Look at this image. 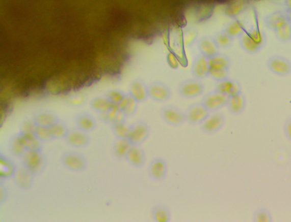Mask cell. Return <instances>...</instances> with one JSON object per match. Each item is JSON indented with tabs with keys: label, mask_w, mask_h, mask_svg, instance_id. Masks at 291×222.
I'll list each match as a JSON object with an SVG mask.
<instances>
[{
	"label": "cell",
	"mask_w": 291,
	"mask_h": 222,
	"mask_svg": "<svg viewBox=\"0 0 291 222\" xmlns=\"http://www.w3.org/2000/svg\"><path fill=\"white\" fill-rule=\"evenodd\" d=\"M22 166L34 176L42 173L46 169L47 161L42 150H28L21 157Z\"/></svg>",
	"instance_id": "6da1fadb"
},
{
	"label": "cell",
	"mask_w": 291,
	"mask_h": 222,
	"mask_svg": "<svg viewBox=\"0 0 291 222\" xmlns=\"http://www.w3.org/2000/svg\"><path fill=\"white\" fill-rule=\"evenodd\" d=\"M160 115L163 121L172 126H180L186 122L185 112L174 105L163 106L161 108Z\"/></svg>",
	"instance_id": "7a4b0ae2"
},
{
	"label": "cell",
	"mask_w": 291,
	"mask_h": 222,
	"mask_svg": "<svg viewBox=\"0 0 291 222\" xmlns=\"http://www.w3.org/2000/svg\"><path fill=\"white\" fill-rule=\"evenodd\" d=\"M205 89L204 84L197 78H190L182 81L177 87V92L182 98L194 99L204 93Z\"/></svg>",
	"instance_id": "3957f363"
},
{
	"label": "cell",
	"mask_w": 291,
	"mask_h": 222,
	"mask_svg": "<svg viewBox=\"0 0 291 222\" xmlns=\"http://www.w3.org/2000/svg\"><path fill=\"white\" fill-rule=\"evenodd\" d=\"M61 161L64 167L73 172H82L87 167L86 157L76 151L69 150L64 152Z\"/></svg>",
	"instance_id": "277c9868"
},
{
	"label": "cell",
	"mask_w": 291,
	"mask_h": 222,
	"mask_svg": "<svg viewBox=\"0 0 291 222\" xmlns=\"http://www.w3.org/2000/svg\"><path fill=\"white\" fill-rule=\"evenodd\" d=\"M151 134V128L144 120L133 123L127 140L133 145H141L148 139Z\"/></svg>",
	"instance_id": "5b68a950"
},
{
	"label": "cell",
	"mask_w": 291,
	"mask_h": 222,
	"mask_svg": "<svg viewBox=\"0 0 291 222\" xmlns=\"http://www.w3.org/2000/svg\"><path fill=\"white\" fill-rule=\"evenodd\" d=\"M184 112L186 122L191 125H200L211 113L201 102L192 103Z\"/></svg>",
	"instance_id": "8992f818"
},
{
	"label": "cell",
	"mask_w": 291,
	"mask_h": 222,
	"mask_svg": "<svg viewBox=\"0 0 291 222\" xmlns=\"http://www.w3.org/2000/svg\"><path fill=\"white\" fill-rule=\"evenodd\" d=\"M225 122L226 117L223 112H211L209 116L200 125V130L205 135H214L223 129Z\"/></svg>",
	"instance_id": "52a82bcc"
},
{
	"label": "cell",
	"mask_w": 291,
	"mask_h": 222,
	"mask_svg": "<svg viewBox=\"0 0 291 222\" xmlns=\"http://www.w3.org/2000/svg\"><path fill=\"white\" fill-rule=\"evenodd\" d=\"M269 70L280 77H285L291 73V61L288 58L281 55H274L270 57L267 61Z\"/></svg>",
	"instance_id": "ba28073f"
},
{
	"label": "cell",
	"mask_w": 291,
	"mask_h": 222,
	"mask_svg": "<svg viewBox=\"0 0 291 222\" xmlns=\"http://www.w3.org/2000/svg\"><path fill=\"white\" fill-rule=\"evenodd\" d=\"M228 97L216 90L210 91L201 99V102L210 112L218 111L226 106Z\"/></svg>",
	"instance_id": "9c48e42d"
},
{
	"label": "cell",
	"mask_w": 291,
	"mask_h": 222,
	"mask_svg": "<svg viewBox=\"0 0 291 222\" xmlns=\"http://www.w3.org/2000/svg\"><path fill=\"white\" fill-rule=\"evenodd\" d=\"M149 98L152 100L158 102L165 103L170 100L172 96L170 87L166 83L155 81L148 85Z\"/></svg>",
	"instance_id": "30bf717a"
},
{
	"label": "cell",
	"mask_w": 291,
	"mask_h": 222,
	"mask_svg": "<svg viewBox=\"0 0 291 222\" xmlns=\"http://www.w3.org/2000/svg\"><path fill=\"white\" fill-rule=\"evenodd\" d=\"M167 162L162 157L152 159L147 167V173L150 179L155 182L164 181L168 174Z\"/></svg>",
	"instance_id": "8fae6325"
},
{
	"label": "cell",
	"mask_w": 291,
	"mask_h": 222,
	"mask_svg": "<svg viewBox=\"0 0 291 222\" xmlns=\"http://www.w3.org/2000/svg\"><path fill=\"white\" fill-rule=\"evenodd\" d=\"M191 71L192 76L199 80L209 76V58L201 53L197 54L192 61Z\"/></svg>",
	"instance_id": "7c38bea8"
},
{
	"label": "cell",
	"mask_w": 291,
	"mask_h": 222,
	"mask_svg": "<svg viewBox=\"0 0 291 222\" xmlns=\"http://www.w3.org/2000/svg\"><path fill=\"white\" fill-rule=\"evenodd\" d=\"M65 140L67 145L77 149L87 147L91 141L87 133L78 128L69 130Z\"/></svg>",
	"instance_id": "4fadbf2b"
},
{
	"label": "cell",
	"mask_w": 291,
	"mask_h": 222,
	"mask_svg": "<svg viewBox=\"0 0 291 222\" xmlns=\"http://www.w3.org/2000/svg\"><path fill=\"white\" fill-rule=\"evenodd\" d=\"M129 94L137 102L144 103L149 98L148 85L142 79L136 78L130 83Z\"/></svg>",
	"instance_id": "5bb4252c"
},
{
	"label": "cell",
	"mask_w": 291,
	"mask_h": 222,
	"mask_svg": "<svg viewBox=\"0 0 291 222\" xmlns=\"http://www.w3.org/2000/svg\"><path fill=\"white\" fill-rule=\"evenodd\" d=\"M125 160L136 169H141L146 165V152L141 145H132L126 155Z\"/></svg>",
	"instance_id": "9a60e30c"
},
{
	"label": "cell",
	"mask_w": 291,
	"mask_h": 222,
	"mask_svg": "<svg viewBox=\"0 0 291 222\" xmlns=\"http://www.w3.org/2000/svg\"><path fill=\"white\" fill-rule=\"evenodd\" d=\"M215 90L223 93L228 97L233 96L242 92L240 83L233 79L230 78L225 80L216 81Z\"/></svg>",
	"instance_id": "2e32d148"
},
{
	"label": "cell",
	"mask_w": 291,
	"mask_h": 222,
	"mask_svg": "<svg viewBox=\"0 0 291 222\" xmlns=\"http://www.w3.org/2000/svg\"><path fill=\"white\" fill-rule=\"evenodd\" d=\"M197 44L200 53L209 58L220 52V48L217 45L213 37H201L197 40Z\"/></svg>",
	"instance_id": "e0dca14e"
},
{
	"label": "cell",
	"mask_w": 291,
	"mask_h": 222,
	"mask_svg": "<svg viewBox=\"0 0 291 222\" xmlns=\"http://www.w3.org/2000/svg\"><path fill=\"white\" fill-rule=\"evenodd\" d=\"M287 13L285 11H277L268 14L263 19L266 27L273 32L288 21Z\"/></svg>",
	"instance_id": "ac0fdd59"
},
{
	"label": "cell",
	"mask_w": 291,
	"mask_h": 222,
	"mask_svg": "<svg viewBox=\"0 0 291 222\" xmlns=\"http://www.w3.org/2000/svg\"><path fill=\"white\" fill-rule=\"evenodd\" d=\"M246 98L243 92L229 97L226 107L231 115L239 116L243 113L246 107Z\"/></svg>",
	"instance_id": "d6986e66"
},
{
	"label": "cell",
	"mask_w": 291,
	"mask_h": 222,
	"mask_svg": "<svg viewBox=\"0 0 291 222\" xmlns=\"http://www.w3.org/2000/svg\"><path fill=\"white\" fill-rule=\"evenodd\" d=\"M34 175L23 166L18 167L13 179L16 185L22 189H28L33 184Z\"/></svg>",
	"instance_id": "ffe728a7"
},
{
	"label": "cell",
	"mask_w": 291,
	"mask_h": 222,
	"mask_svg": "<svg viewBox=\"0 0 291 222\" xmlns=\"http://www.w3.org/2000/svg\"><path fill=\"white\" fill-rule=\"evenodd\" d=\"M210 71H229L230 58L224 53L219 52L209 58Z\"/></svg>",
	"instance_id": "44dd1931"
},
{
	"label": "cell",
	"mask_w": 291,
	"mask_h": 222,
	"mask_svg": "<svg viewBox=\"0 0 291 222\" xmlns=\"http://www.w3.org/2000/svg\"><path fill=\"white\" fill-rule=\"evenodd\" d=\"M32 119L37 125L50 128L59 119L55 113L47 111L37 112Z\"/></svg>",
	"instance_id": "7402d4cb"
},
{
	"label": "cell",
	"mask_w": 291,
	"mask_h": 222,
	"mask_svg": "<svg viewBox=\"0 0 291 222\" xmlns=\"http://www.w3.org/2000/svg\"><path fill=\"white\" fill-rule=\"evenodd\" d=\"M247 8L248 4L246 0H234L225 7L224 11L227 17L235 19L245 12Z\"/></svg>",
	"instance_id": "603a6c76"
},
{
	"label": "cell",
	"mask_w": 291,
	"mask_h": 222,
	"mask_svg": "<svg viewBox=\"0 0 291 222\" xmlns=\"http://www.w3.org/2000/svg\"><path fill=\"white\" fill-rule=\"evenodd\" d=\"M223 30L234 40L239 39L246 30L245 23L238 18L232 19L226 24Z\"/></svg>",
	"instance_id": "cb8c5ba5"
},
{
	"label": "cell",
	"mask_w": 291,
	"mask_h": 222,
	"mask_svg": "<svg viewBox=\"0 0 291 222\" xmlns=\"http://www.w3.org/2000/svg\"><path fill=\"white\" fill-rule=\"evenodd\" d=\"M150 215L155 222H169L171 219V210L164 204H157L153 206Z\"/></svg>",
	"instance_id": "d4e9b609"
},
{
	"label": "cell",
	"mask_w": 291,
	"mask_h": 222,
	"mask_svg": "<svg viewBox=\"0 0 291 222\" xmlns=\"http://www.w3.org/2000/svg\"><path fill=\"white\" fill-rule=\"evenodd\" d=\"M239 44L242 49L246 53L255 55L258 53L262 47L256 43L251 38L247 29L244 33L243 35L239 38Z\"/></svg>",
	"instance_id": "484cf974"
},
{
	"label": "cell",
	"mask_w": 291,
	"mask_h": 222,
	"mask_svg": "<svg viewBox=\"0 0 291 222\" xmlns=\"http://www.w3.org/2000/svg\"><path fill=\"white\" fill-rule=\"evenodd\" d=\"M132 145L130 142L127 139H117L116 138L113 142V154L118 160H125L126 155Z\"/></svg>",
	"instance_id": "4316f807"
},
{
	"label": "cell",
	"mask_w": 291,
	"mask_h": 222,
	"mask_svg": "<svg viewBox=\"0 0 291 222\" xmlns=\"http://www.w3.org/2000/svg\"><path fill=\"white\" fill-rule=\"evenodd\" d=\"M18 167L14 162L6 156L0 157V176L3 179L13 177Z\"/></svg>",
	"instance_id": "83f0119b"
},
{
	"label": "cell",
	"mask_w": 291,
	"mask_h": 222,
	"mask_svg": "<svg viewBox=\"0 0 291 222\" xmlns=\"http://www.w3.org/2000/svg\"><path fill=\"white\" fill-rule=\"evenodd\" d=\"M75 123L78 129L87 133L94 130L96 126L95 118L87 113H82L77 115Z\"/></svg>",
	"instance_id": "f1b7e54d"
},
{
	"label": "cell",
	"mask_w": 291,
	"mask_h": 222,
	"mask_svg": "<svg viewBox=\"0 0 291 222\" xmlns=\"http://www.w3.org/2000/svg\"><path fill=\"white\" fill-rule=\"evenodd\" d=\"M126 117L117 105L113 106L109 111L101 113L100 116V119L103 122L111 125L117 122L125 120Z\"/></svg>",
	"instance_id": "f546056e"
},
{
	"label": "cell",
	"mask_w": 291,
	"mask_h": 222,
	"mask_svg": "<svg viewBox=\"0 0 291 222\" xmlns=\"http://www.w3.org/2000/svg\"><path fill=\"white\" fill-rule=\"evenodd\" d=\"M139 103L137 102L134 98L131 97L129 93L126 94L124 100L118 105L120 110L124 115L130 117L136 114L139 108Z\"/></svg>",
	"instance_id": "4dcf8cb0"
},
{
	"label": "cell",
	"mask_w": 291,
	"mask_h": 222,
	"mask_svg": "<svg viewBox=\"0 0 291 222\" xmlns=\"http://www.w3.org/2000/svg\"><path fill=\"white\" fill-rule=\"evenodd\" d=\"M24 147L29 150H42L43 143L39 141L33 133L19 132Z\"/></svg>",
	"instance_id": "1f68e13d"
},
{
	"label": "cell",
	"mask_w": 291,
	"mask_h": 222,
	"mask_svg": "<svg viewBox=\"0 0 291 222\" xmlns=\"http://www.w3.org/2000/svg\"><path fill=\"white\" fill-rule=\"evenodd\" d=\"M9 150L11 154L16 157H20L27 150L24 147L19 133L13 136L9 141Z\"/></svg>",
	"instance_id": "d6a6232c"
},
{
	"label": "cell",
	"mask_w": 291,
	"mask_h": 222,
	"mask_svg": "<svg viewBox=\"0 0 291 222\" xmlns=\"http://www.w3.org/2000/svg\"><path fill=\"white\" fill-rule=\"evenodd\" d=\"M114 105L106 96L95 98L91 102L92 109L100 114L109 111Z\"/></svg>",
	"instance_id": "836d02e7"
},
{
	"label": "cell",
	"mask_w": 291,
	"mask_h": 222,
	"mask_svg": "<svg viewBox=\"0 0 291 222\" xmlns=\"http://www.w3.org/2000/svg\"><path fill=\"white\" fill-rule=\"evenodd\" d=\"M111 126L113 134L117 139H127L131 124H128L126 120L116 122Z\"/></svg>",
	"instance_id": "e575fe53"
},
{
	"label": "cell",
	"mask_w": 291,
	"mask_h": 222,
	"mask_svg": "<svg viewBox=\"0 0 291 222\" xmlns=\"http://www.w3.org/2000/svg\"><path fill=\"white\" fill-rule=\"evenodd\" d=\"M199 33L194 27H187L182 33V42L186 47H191L198 40Z\"/></svg>",
	"instance_id": "d590c367"
},
{
	"label": "cell",
	"mask_w": 291,
	"mask_h": 222,
	"mask_svg": "<svg viewBox=\"0 0 291 222\" xmlns=\"http://www.w3.org/2000/svg\"><path fill=\"white\" fill-rule=\"evenodd\" d=\"M213 38L220 49H228L233 45L234 39L226 34L223 29L216 33Z\"/></svg>",
	"instance_id": "8d00e7d4"
},
{
	"label": "cell",
	"mask_w": 291,
	"mask_h": 222,
	"mask_svg": "<svg viewBox=\"0 0 291 222\" xmlns=\"http://www.w3.org/2000/svg\"><path fill=\"white\" fill-rule=\"evenodd\" d=\"M49 128L54 140L65 139L70 130L65 123L60 120Z\"/></svg>",
	"instance_id": "74e56055"
},
{
	"label": "cell",
	"mask_w": 291,
	"mask_h": 222,
	"mask_svg": "<svg viewBox=\"0 0 291 222\" xmlns=\"http://www.w3.org/2000/svg\"><path fill=\"white\" fill-rule=\"evenodd\" d=\"M276 38L280 42L291 41V22L289 21L274 31Z\"/></svg>",
	"instance_id": "f35d334b"
},
{
	"label": "cell",
	"mask_w": 291,
	"mask_h": 222,
	"mask_svg": "<svg viewBox=\"0 0 291 222\" xmlns=\"http://www.w3.org/2000/svg\"><path fill=\"white\" fill-rule=\"evenodd\" d=\"M273 220L270 211L264 207L256 209L253 214V222H273Z\"/></svg>",
	"instance_id": "ab89813d"
},
{
	"label": "cell",
	"mask_w": 291,
	"mask_h": 222,
	"mask_svg": "<svg viewBox=\"0 0 291 222\" xmlns=\"http://www.w3.org/2000/svg\"><path fill=\"white\" fill-rule=\"evenodd\" d=\"M253 40L262 48L267 42V36L265 32L258 27L252 26L247 30Z\"/></svg>",
	"instance_id": "60d3db41"
},
{
	"label": "cell",
	"mask_w": 291,
	"mask_h": 222,
	"mask_svg": "<svg viewBox=\"0 0 291 222\" xmlns=\"http://www.w3.org/2000/svg\"><path fill=\"white\" fill-rule=\"evenodd\" d=\"M34 134L42 143L50 142L54 140L50 128L48 127L36 125Z\"/></svg>",
	"instance_id": "b9f144b4"
},
{
	"label": "cell",
	"mask_w": 291,
	"mask_h": 222,
	"mask_svg": "<svg viewBox=\"0 0 291 222\" xmlns=\"http://www.w3.org/2000/svg\"><path fill=\"white\" fill-rule=\"evenodd\" d=\"M126 96V93L121 90H112L108 92L106 97L113 105L118 106L122 100H124Z\"/></svg>",
	"instance_id": "7bdbcfd3"
},
{
	"label": "cell",
	"mask_w": 291,
	"mask_h": 222,
	"mask_svg": "<svg viewBox=\"0 0 291 222\" xmlns=\"http://www.w3.org/2000/svg\"><path fill=\"white\" fill-rule=\"evenodd\" d=\"M36 125L33 119L27 120L22 122L19 132L21 133H33L34 134Z\"/></svg>",
	"instance_id": "ee69618b"
},
{
	"label": "cell",
	"mask_w": 291,
	"mask_h": 222,
	"mask_svg": "<svg viewBox=\"0 0 291 222\" xmlns=\"http://www.w3.org/2000/svg\"><path fill=\"white\" fill-rule=\"evenodd\" d=\"M209 76L216 81L229 78V71H210Z\"/></svg>",
	"instance_id": "f6af8a7d"
},
{
	"label": "cell",
	"mask_w": 291,
	"mask_h": 222,
	"mask_svg": "<svg viewBox=\"0 0 291 222\" xmlns=\"http://www.w3.org/2000/svg\"><path fill=\"white\" fill-rule=\"evenodd\" d=\"M283 132L285 137L291 142V116L288 117L284 122Z\"/></svg>",
	"instance_id": "bcb514c9"
},
{
	"label": "cell",
	"mask_w": 291,
	"mask_h": 222,
	"mask_svg": "<svg viewBox=\"0 0 291 222\" xmlns=\"http://www.w3.org/2000/svg\"><path fill=\"white\" fill-rule=\"evenodd\" d=\"M84 102H85V98L83 96H76L70 100L71 104L74 106H80Z\"/></svg>",
	"instance_id": "7dc6e473"
},
{
	"label": "cell",
	"mask_w": 291,
	"mask_h": 222,
	"mask_svg": "<svg viewBox=\"0 0 291 222\" xmlns=\"http://www.w3.org/2000/svg\"><path fill=\"white\" fill-rule=\"evenodd\" d=\"M285 12H291V0H286L284 4Z\"/></svg>",
	"instance_id": "c3c4849f"
},
{
	"label": "cell",
	"mask_w": 291,
	"mask_h": 222,
	"mask_svg": "<svg viewBox=\"0 0 291 222\" xmlns=\"http://www.w3.org/2000/svg\"><path fill=\"white\" fill-rule=\"evenodd\" d=\"M272 1L275 3H283L284 4L286 0H272Z\"/></svg>",
	"instance_id": "681fc988"
},
{
	"label": "cell",
	"mask_w": 291,
	"mask_h": 222,
	"mask_svg": "<svg viewBox=\"0 0 291 222\" xmlns=\"http://www.w3.org/2000/svg\"><path fill=\"white\" fill-rule=\"evenodd\" d=\"M286 13H287L289 21L291 22V12H286Z\"/></svg>",
	"instance_id": "f907efd6"
}]
</instances>
